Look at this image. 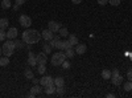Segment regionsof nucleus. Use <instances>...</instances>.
<instances>
[{"instance_id": "12", "label": "nucleus", "mask_w": 132, "mask_h": 98, "mask_svg": "<svg viewBox=\"0 0 132 98\" xmlns=\"http://www.w3.org/2000/svg\"><path fill=\"white\" fill-rule=\"evenodd\" d=\"M87 50V47L85 44H77L75 45V53L77 54H85Z\"/></svg>"}, {"instance_id": "26", "label": "nucleus", "mask_w": 132, "mask_h": 98, "mask_svg": "<svg viewBox=\"0 0 132 98\" xmlns=\"http://www.w3.org/2000/svg\"><path fill=\"white\" fill-rule=\"evenodd\" d=\"M56 93L58 95H63L65 94V88H63V86H57V88H56Z\"/></svg>"}, {"instance_id": "23", "label": "nucleus", "mask_w": 132, "mask_h": 98, "mask_svg": "<svg viewBox=\"0 0 132 98\" xmlns=\"http://www.w3.org/2000/svg\"><path fill=\"white\" fill-rule=\"evenodd\" d=\"M123 88H124L126 92H131V90H132V81L128 80L127 82H124V84H123Z\"/></svg>"}, {"instance_id": "35", "label": "nucleus", "mask_w": 132, "mask_h": 98, "mask_svg": "<svg viewBox=\"0 0 132 98\" xmlns=\"http://www.w3.org/2000/svg\"><path fill=\"white\" fill-rule=\"evenodd\" d=\"M98 4L99 5H106V4H108V0H98Z\"/></svg>"}, {"instance_id": "31", "label": "nucleus", "mask_w": 132, "mask_h": 98, "mask_svg": "<svg viewBox=\"0 0 132 98\" xmlns=\"http://www.w3.org/2000/svg\"><path fill=\"white\" fill-rule=\"evenodd\" d=\"M108 4H111L114 7H118L120 4V0H108Z\"/></svg>"}, {"instance_id": "20", "label": "nucleus", "mask_w": 132, "mask_h": 98, "mask_svg": "<svg viewBox=\"0 0 132 98\" xmlns=\"http://www.w3.org/2000/svg\"><path fill=\"white\" fill-rule=\"evenodd\" d=\"M24 76H25V78H27V80H30V81H32L33 77H35V74H33V72H32L30 69H25Z\"/></svg>"}, {"instance_id": "40", "label": "nucleus", "mask_w": 132, "mask_h": 98, "mask_svg": "<svg viewBox=\"0 0 132 98\" xmlns=\"http://www.w3.org/2000/svg\"><path fill=\"white\" fill-rule=\"evenodd\" d=\"M32 82H33V85H36V84H40V80H37V78L33 77V78H32Z\"/></svg>"}, {"instance_id": "9", "label": "nucleus", "mask_w": 132, "mask_h": 98, "mask_svg": "<svg viewBox=\"0 0 132 98\" xmlns=\"http://www.w3.org/2000/svg\"><path fill=\"white\" fill-rule=\"evenodd\" d=\"M17 28H9L8 31H7V39H9V40H15L16 37H17Z\"/></svg>"}, {"instance_id": "30", "label": "nucleus", "mask_w": 132, "mask_h": 98, "mask_svg": "<svg viewBox=\"0 0 132 98\" xmlns=\"http://www.w3.org/2000/svg\"><path fill=\"white\" fill-rule=\"evenodd\" d=\"M44 52H45L46 54H49V53L52 52V47H50V44H45V45H44Z\"/></svg>"}, {"instance_id": "4", "label": "nucleus", "mask_w": 132, "mask_h": 98, "mask_svg": "<svg viewBox=\"0 0 132 98\" xmlns=\"http://www.w3.org/2000/svg\"><path fill=\"white\" fill-rule=\"evenodd\" d=\"M19 23L23 28H29L32 25V19L28 16V15H21L19 17Z\"/></svg>"}, {"instance_id": "42", "label": "nucleus", "mask_w": 132, "mask_h": 98, "mask_svg": "<svg viewBox=\"0 0 132 98\" xmlns=\"http://www.w3.org/2000/svg\"><path fill=\"white\" fill-rule=\"evenodd\" d=\"M19 8H20V5H17V4L13 5V11H19Z\"/></svg>"}, {"instance_id": "45", "label": "nucleus", "mask_w": 132, "mask_h": 98, "mask_svg": "<svg viewBox=\"0 0 132 98\" xmlns=\"http://www.w3.org/2000/svg\"><path fill=\"white\" fill-rule=\"evenodd\" d=\"M131 60H132V57H131Z\"/></svg>"}, {"instance_id": "3", "label": "nucleus", "mask_w": 132, "mask_h": 98, "mask_svg": "<svg viewBox=\"0 0 132 98\" xmlns=\"http://www.w3.org/2000/svg\"><path fill=\"white\" fill-rule=\"evenodd\" d=\"M65 60H66V54L62 50H60V52L54 53L52 56V65H54V66H60Z\"/></svg>"}, {"instance_id": "7", "label": "nucleus", "mask_w": 132, "mask_h": 98, "mask_svg": "<svg viewBox=\"0 0 132 98\" xmlns=\"http://www.w3.org/2000/svg\"><path fill=\"white\" fill-rule=\"evenodd\" d=\"M36 60H37V65L40 64H45L46 65V61H48V57H46V53L45 52H41L36 56Z\"/></svg>"}, {"instance_id": "33", "label": "nucleus", "mask_w": 132, "mask_h": 98, "mask_svg": "<svg viewBox=\"0 0 132 98\" xmlns=\"http://www.w3.org/2000/svg\"><path fill=\"white\" fill-rule=\"evenodd\" d=\"M5 37H7V33L4 32V29H0V41L5 40Z\"/></svg>"}, {"instance_id": "15", "label": "nucleus", "mask_w": 132, "mask_h": 98, "mask_svg": "<svg viewBox=\"0 0 132 98\" xmlns=\"http://www.w3.org/2000/svg\"><path fill=\"white\" fill-rule=\"evenodd\" d=\"M56 88L57 86L53 84V85H49V86H46V88H44V89H45L46 94H53V93H56Z\"/></svg>"}, {"instance_id": "10", "label": "nucleus", "mask_w": 132, "mask_h": 98, "mask_svg": "<svg viewBox=\"0 0 132 98\" xmlns=\"http://www.w3.org/2000/svg\"><path fill=\"white\" fill-rule=\"evenodd\" d=\"M28 65L29 66H37V60H36L35 54H33L32 52L28 53Z\"/></svg>"}, {"instance_id": "2", "label": "nucleus", "mask_w": 132, "mask_h": 98, "mask_svg": "<svg viewBox=\"0 0 132 98\" xmlns=\"http://www.w3.org/2000/svg\"><path fill=\"white\" fill-rule=\"evenodd\" d=\"M3 54L4 56H7V57H11L13 54V50L16 49V45H15V41L13 40H9L8 39V41H5L4 44H3Z\"/></svg>"}, {"instance_id": "19", "label": "nucleus", "mask_w": 132, "mask_h": 98, "mask_svg": "<svg viewBox=\"0 0 132 98\" xmlns=\"http://www.w3.org/2000/svg\"><path fill=\"white\" fill-rule=\"evenodd\" d=\"M12 7V3H11V0H2V8L3 9H8Z\"/></svg>"}, {"instance_id": "39", "label": "nucleus", "mask_w": 132, "mask_h": 98, "mask_svg": "<svg viewBox=\"0 0 132 98\" xmlns=\"http://www.w3.org/2000/svg\"><path fill=\"white\" fill-rule=\"evenodd\" d=\"M82 2H83V0H71V3H73V4H81Z\"/></svg>"}, {"instance_id": "27", "label": "nucleus", "mask_w": 132, "mask_h": 98, "mask_svg": "<svg viewBox=\"0 0 132 98\" xmlns=\"http://www.w3.org/2000/svg\"><path fill=\"white\" fill-rule=\"evenodd\" d=\"M58 33H60V36H69V31L66 28H60Z\"/></svg>"}, {"instance_id": "14", "label": "nucleus", "mask_w": 132, "mask_h": 98, "mask_svg": "<svg viewBox=\"0 0 132 98\" xmlns=\"http://www.w3.org/2000/svg\"><path fill=\"white\" fill-rule=\"evenodd\" d=\"M69 42L71 44V47H75L77 44H78V37H77V35H69Z\"/></svg>"}, {"instance_id": "18", "label": "nucleus", "mask_w": 132, "mask_h": 98, "mask_svg": "<svg viewBox=\"0 0 132 98\" xmlns=\"http://www.w3.org/2000/svg\"><path fill=\"white\" fill-rule=\"evenodd\" d=\"M54 85H56V86H63L65 85L63 77H56V78H54Z\"/></svg>"}, {"instance_id": "37", "label": "nucleus", "mask_w": 132, "mask_h": 98, "mask_svg": "<svg viewBox=\"0 0 132 98\" xmlns=\"http://www.w3.org/2000/svg\"><path fill=\"white\" fill-rule=\"evenodd\" d=\"M25 2H27V0H16V4L21 7V5H23V4H24Z\"/></svg>"}, {"instance_id": "13", "label": "nucleus", "mask_w": 132, "mask_h": 98, "mask_svg": "<svg viewBox=\"0 0 132 98\" xmlns=\"http://www.w3.org/2000/svg\"><path fill=\"white\" fill-rule=\"evenodd\" d=\"M41 92H42V86H41V85H38V84L33 85V86H32V89H30V93H32V94H35V95L40 94Z\"/></svg>"}, {"instance_id": "34", "label": "nucleus", "mask_w": 132, "mask_h": 98, "mask_svg": "<svg viewBox=\"0 0 132 98\" xmlns=\"http://www.w3.org/2000/svg\"><path fill=\"white\" fill-rule=\"evenodd\" d=\"M69 48H73V47H71V44L69 42V40H65V50L69 49Z\"/></svg>"}, {"instance_id": "43", "label": "nucleus", "mask_w": 132, "mask_h": 98, "mask_svg": "<svg viewBox=\"0 0 132 98\" xmlns=\"http://www.w3.org/2000/svg\"><path fill=\"white\" fill-rule=\"evenodd\" d=\"M27 97H28V98H35V94H32V93H29V94H28Z\"/></svg>"}, {"instance_id": "29", "label": "nucleus", "mask_w": 132, "mask_h": 98, "mask_svg": "<svg viewBox=\"0 0 132 98\" xmlns=\"http://www.w3.org/2000/svg\"><path fill=\"white\" fill-rule=\"evenodd\" d=\"M15 45H16V49H23V48H24V41L16 40V41H15Z\"/></svg>"}, {"instance_id": "11", "label": "nucleus", "mask_w": 132, "mask_h": 98, "mask_svg": "<svg viewBox=\"0 0 132 98\" xmlns=\"http://www.w3.org/2000/svg\"><path fill=\"white\" fill-rule=\"evenodd\" d=\"M110 80H111L112 85H115V86H119V85L123 84V77H122L120 74H119V76H112V77L110 78Z\"/></svg>"}, {"instance_id": "22", "label": "nucleus", "mask_w": 132, "mask_h": 98, "mask_svg": "<svg viewBox=\"0 0 132 98\" xmlns=\"http://www.w3.org/2000/svg\"><path fill=\"white\" fill-rule=\"evenodd\" d=\"M9 64V58L5 56V57H2L0 56V66H7V65Z\"/></svg>"}, {"instance_id": "21", "label": "nucleus", "mask_w": 132, "mask_h": 98, "mask_svg": "<svg viewBox=\"0 0 132 98\" xmlns=\"http://www.w3.org/2000/svg\"><path fill=\"white\" fill-rule=\"evenodd\" d=\"M58 41H60V36H56V35H54L53 39L50 40V47H52V48H56V45H57Z\"/></svg>"}, {"instance_id": "17", "label": "nucleus", "mask_w": 132, "mask_h": 98, "mask_svg": "<svg viewBox=\"0 0 132 98\" xmlns=\"http://www.w3.org/2000/svg\"><path fill=\"white\" fill-rule=\"evenodd\" d=\"M111 70H108V69H103L102 70V78L103 80H108V78H111Z\"/></svg>"}, {"instance_id": "16", "label": "nucleus", "mask_w": 132, "mask_h": 98, "mask_svg": "<svg viewBox=\"0 0 132 98\" xmlns=\"http://www.w3.org/2000/svg\"><path fill=\"white\" fill-rule=\"evenodd\" d=\"M8 25H9V21L7 17L0 19V29H5V28H8Z\"/></svg>"}, {"instance_id": "28", "label": "nucleus", "mask_w": 132, "mask_h": 98, "mask_svg": "<svg viewBox=\"0 0 132 98\" xmlns=\"http://www.w3.org/2000/svg\"><path fill=\"white\" fill-rule=\"evenodd\" d=\"M56 48L57 49H60V50H65V41H58L57 42V45H56Z\"/></svg>"}, {"instance_id": "41", "label": "nucleus", "mask_w": 132, "mask_h": 98, "mask_svg": "<svg viewBox=\"0 0 132 98\" xmlns=\"http://www.w3.org/2000/svg\"><path fill=\"white\" fill-rule=\"evenodd\" d=\"M106 97H107V98H114V97H115V94H112V93H108Z\"/></svg>"}, {"instance_id": "32", "label": "nucleus", "mask_w": 132, "mask_h": 98, "mask_svg": "<svg viewBox=\"0 0 132 98\" xmlns=\"http://www.w3.org/2000/svg\"><path fill=\"white\" fill-rule=\"evenodd\" d=\"M61 66H62L63 69H69V68H70V62L65 60V61H63V62L61 64Z\"/></svg>"}, {"instance_id": "38", "label": "nucleus", "mask_w": 132, "mask_h": 98, "mask_svg": "<svg viewBox=\"0 0 132 98\" xmlns=\"http://www.w3.org/2000/svg\"><path fill=\"white\" fill-rule=\"evenodd\" d=\"M111 74H112V76H119L120 73H119V70H118V69H114V70L111 72ZM112 76H111V77H112Z\"/></svg>"}, {"instance_id": "24", "label": "nucleus", "mask_w": 132, "mask_h": 98, "mask_svg": "<svg viewBox=\"0 0 132 98\" xmlns=\"http://www.w3.org/2000/svg\"><path fill=\"white\" fill-rule=\"evenodd\" d=\"M65 54H66V57H74V56H75V49H73V48L66 49Z\"/></svg>"}, {"instance_id": "6", "label": "nucleus", "mask_w": 132, "mask_h": 98, "mask_svg": "<svg viewBox=\"0 0 132 98\" xmlns=\"http://www.w3.org/2000/svg\"><path fill=\"white\" fill-rule=\"evenodd\" d=\"M41 36H42L44 40L50 41V40L53 39V36H54V32H52L49 28H48V29H44V31H42V33H41Z\"/></svg>"}, {"instance_id": "25", "label": "nucleus", "mask_w": 132, "mask_h": 98, "mask_svg": "<svg viewBox=\"0 0 132 98\" xmlns=\"http://www.w3.org/2000/svg\"><path fill=\"white\" fill-rule=\"evenodd\" d=\"M45 70H46L45 64H40L38 66H37V72H38L40 74H45Z\"/></svg>"}, {"instance_id": "8", "label": "nucleus", "mask_w": 132, "mask_h": 98, "mask_svg": "<svg viewBox=\"0 0 132 98\" xmlns=\"http://www.w3.org/2000/svg\"><path fill=\"white\" fill-rule=\"evenodd\" d=\"M48 28H49L52 32H54V33H56V32H58V31H60L61 24H60V23H57V21H49V23H48Z\"/></svg>"}, {"instance_id": "36", "label": "nucleus", "mask_w": 132, "mask_h": 98, "mask_svg": "<svg viewBox=\"0 0 132 98\" xmlns=\"http://www.w3.org/2000/svg\"><path fill=\"white\" fill-rule=\"evenodd\" d=\"M127 78H128L129 81H132V69H129V70L127 72Z\"/></svg>"}, {"instance_id": "1", "label": "nucleus", "mask_w": 132, "mask_h": 98, "mask_svg": "<svg viewBox=\"0 0 132 98\" xmlns=\"http://www.w3.org/2000/svg\"><path fill=\"white\" fill-rule=\"evenodd\" d=\"M41 37H42L41 33H40L38 31H36V29L28 28V29H25L23 32V41L25 42V44H28V45H32V44L38 42Z\"/></svg>"}, {"instance_id": "5", "label": "nucleus", "mask_w": 132, "mask_h": 98, "mask_svg": "<svg viewBox=\"0 0 132 98\" xmlns=\"http://www.w3.org/2000/svg\"><path fill=\"white\" fill-rule=\"evenodd\" d=\"M54 84V78L50 77V76H44L42 78H40V85L42 88H46L49 85H53Z\"/></svg>"}, {"instance_id": "44", "label": "nucleus", "mask_w": 132, "mask_h": 98, "mask_svg": "<svg viewBox=\"0 0 132 98\" xmlns=\"http://www.w3.org/2000/svg\"><path fill=\"white\" fill-rule=\"evenodd\" d=\"M3 54V49H2V47H0V56Z\"/></svg>"}]
</instances>
